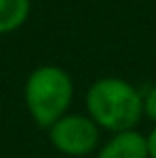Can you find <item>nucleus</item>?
Here are the masks:
<instances>
[{
    "label": "nucleus",
    "mask_w": 156,
    "mask_h": 158,
    "mask_svg": "<svg viewBox=\"0 0 156 158\" xmlns=\"http://www.w3.org/2000/svg\"><path fill=\"white\" fill-rule=\"evenodd\" d=\"M86 110L98 128L110 132L134 130L142 118V94L116 76L98 78L86 92Z\"/></svg>",
    "instance_id": "1"
},
{
    "label": "nucleus",
    "mask_w": 156,
    "mask_h": 158,
    "mask_svg": "<svg viewBox=\"0 0 156 158\" xmlns=\"http://www.w3.org/2000/svg\"><path fill=\"white\" fill-rule=\"evenodd\" d=\"M74 96V82L60 66L46 64L32 70L24 84V102L32 120L42 128H50L66 114Z\"/></svg>",
    "instance_id": "2"
},
{
    "label": "nucleus",
    "mask_w": 156,
    "mask_h": 158,
    "mask_svg": "<svg viewBox=\"0 0 156 158\" xmlns=\"http://www.w3.org/2000/svg\"><path fill=\"white\" fill-rule=\"evenodd\" d=\"M52 146L66 156H86L98 146V126L88 114H64L48 128Z\"/></svg>",
    "instance_id": "3"
},
{
    "label": "nucleus",
    "mask_w": 156,
    "mask_h": 158,
    "mask_svg": "<svg viewBox=\"0 0 156 158\" xmlns=\"http://www.w3.org/2000/svg\"><path fill=\"white\" fill-rule=\"evenodd\" d=\"M96 158H148L146 136H142L136 130L116 132L100 148Z\"/></svg>",
    "instance_id": "4"
},
{
    "label": "nucleus",
    "mask_w": 156,
    "mask_h": 158,
    "mask_svg": "<svg viewBox=\"0 0 156 158\" xmlns=\"http://www.w3.org/2000/svg\"><path fill=\"white\" fill-rule=\"evenodd\" d=\"M30 16V0H0V34L14 32Z\"/></svg>",
    "instance_id": "5"
},
{
    "label": "nucleus",
    "mask_w": 156,
    "mask_h": 158,
    "mask_svg": "<svg viewBox=\"0 0 156 158\" xmlns=\"http://www.w3.org/2000/svg\"><path fill=\"white\" fill-rule=\"evenodd\" d=\"M142 106H144V114L156 122V84L142 96Z\"/></svg>",
    "instance_id": "6"
},
{
    "label": "nucleus",
    "mask_w": 156,
    "mask_h": 158,
    "mask_svg": "<svg viewBox=\"0 0 156 158\" xmlns=\"http://www.w3.org/2000/svg\"><path fill=\"white\" fill-rule=\"evenodd\" d=\"M146 150H148V158H156V128L150 130L146 136Z\"/></svg>",
    "instance_id": "7"
}]
</instances>
